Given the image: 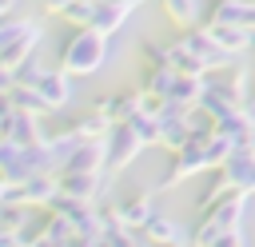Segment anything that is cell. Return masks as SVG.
I'll return each mask as SVG.
<instances>
[{
  "mask_svg": "<svg viewBox=\"0 0 255 247\" xmlns=\"http://www.w3.org/2000/svg\"><path fill=\"white\" fill-rule=\"evenodd\" d=\"M143 239H151L155 247H187V235H183V227H175L171 219H163V215H151L147 223H143V231H139Z\"/></svg>",
  "mask_w": 255,
  "mask_h": 247,
  "instance_id": "7a4b0ae2",
  "label": "cell"
},
{
  "mask_svg": "<svg viewBox=\"0 0 255 247\" xmlns=\"http://www.w3.org/2000/svg\"><path fill=\"white\" fill-rule=\"evenodd\" d=\"M239 219H243V195L223 199L219 207H211V211H207V219H203V223H199V231L191 235V247H215L219 239H227V235H235V231H239Z\"/></svg>",
  "mask_w": 255,
  "mask_h": 247,
  "instance_id": "6da1fadb",
  "label": "cell"
},
{
  "mask_svg": "<svg viewBox=\"0 0 255 247\" xmlns=\"http://www.w3.org/2000/svg\"><path fill=\"white\" fill-rule=\"evenodd\" d=\"M215 247H247V239H243V231H235V235H227V239H219Z\"/></svg>",
  "mask_w": 255,
  "mask_h": 247,
  "instance_id": "8992f818",
  "label": "cell"
},
{
  "mask_svg": "<svg viewBox=\"0 0 255 247\" xmlns=\"http://www.w3.org/2000/svg\"><path fill=\"white\" fill-rule=\"evenodd\" d=\"M16 247H32V243H24V239H20V243H16Z\"/></svg>",
  "mask_w": 255,
  "mask_h": 247,
  "instance_id": "9c48e42d",
  "label": "cell"
},
{
  "mask_svg": "<svg viewBox=\"0 0 255 247\" xmlns=\"http://www.w3.org/2000/svg\"><path fill=\"white\" fill-rule=\"evenodd\" d=\"M92 191H96V179L92 175H76V171H68L64 175V195H72V199H92Z\"/></svg>",
  "mask_w": 255,
  "mask_h": 247,
  "instance_id": "277c9868",
  "label": "cell"
},
{
  "mask_svg": "<svg viewBox=\"0 0 255 247\" xmlns=\"http://www.w3.org/2000/svg\"><path fill=\"white\" fill-rule=\"evenodd\" d=\"M96 60H100V36H96V32H84V36L68 48V68L88 72V68H96Z\"/></svg>",
  "mask_w": 255,
  "mask_h": 247,
  "instance_id": "3957f363",
  "label": "cell"
},
{
  "mask_svg": "<svg viewBox=\"0 0 255 247\" xmlns=\"http://www.w3.org/2000/svg\"><path fill=\"white\" fill-rule=\"evenodd\" d=\"M131 151H135V135L128 131V135H120V143H116V151H112V167H120Z\"/></svg>",
  "mask_w": 255,
  "mask_h": 247,
  "instance_id": "5b68a950",
  "label": "cell"
},
{
  "mask_svg": "<svg viewBox=\"0 0 255 247\" xmlns=\"http://www.w3.org/2000/svg\"><path fill=\"white\" fill-rule=\"evenodd\" d=\"M135 247H155V243H151V239H143V235H139V243H135Z\"/></svg>",
  "mask_w": 255,
  "mask_h": 247,
  "instance_id": "ba28073f",
  "label": "cell"
},
{
  "mask_svg": "<svg viewBox=\"0 0 255 247\" xmlns=\"http://www.w3.org/2000/svg\"><path fill=\"white\" fill-rule=\"evenodd\" d=\"M16 243H20V235H16V231H4V227H0V247H16Z\"/></svg>",
  "mask_w": 255,
  "mask_h": 247,
  "instance_id": "52a82bcc",
  "label": "cell"
}]
</instances>
